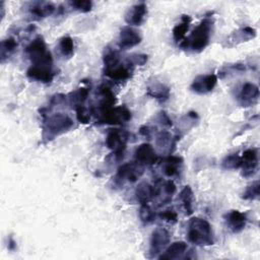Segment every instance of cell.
<instances>
[{
    "label": "cell",
    "instance_id": "obj_1",
    "mask_svg": "<svg viewBox=\"0 0 260 260\" xmlns=\"http://www.w3.org/2000/svg\"><path fill=\"white\" fill-rule=\"evenodd\" d=\"M188 241L199 246H209L214 243L210 223L200 217H192L188 223Z\"/></svg>",
    "mask_w": 260,
    "mask_h": 260
},
{
    "label": "cell",
    "instance_id": "obj_2",
    "mask_svg": "<svg viewBox=\"0 0 260 260\" xmlns=\"http://www.w3.org/2000/svg\"><path fill=\"white\" fill-rule=\"evenodd\" d=\"M212 20L210 18H204L191 32L190 37L184 39L180 46L182 48H190L194 52L202 51L209 43L211 35Z\"/></svg>",
    "mask_w": 260,
    "mask_h": 260
},
{
    "label": "cell",
    "instance_id": "obj_3",
    "mask_svg": "<svg viewBox=\"0 0 260 260\" xmlns=\"http://www.w3.org/2000/svg\"><path fill=\"white\" fill-rule=\"evenodd\" d=\"M25 53L31 61V66L52 67V56L42 37L36 38L25 48Z\"/></svg>",
    "mask_w": 260,
    "mask_h": 260
},
{
    "label": "cell",
    "instance_id": "obj_4",
    "mask_svg": "<svg viewBox=\"0 0 260 260\" xmlns=\"http://www.w3.org/2000/svg\"><path fill=\"white\" fill-rule=\"evenodd\" d=\"M73 125L72 120L65 114L58 113L47 119L44 125V136L47 134L48 139H52L56 135H59L68 129H70Z\"/></svg>",
    "mask_w": 260,
    "mask_h": 260
},
{
    "label": "cell",
    "instance_id": "obj_5",
    "mask_svg": "<svg viewBox=\"0 0 260 260\" xmlns=\"http://www.w3.org/2000/svg\"><path fill=\"white\" fill-rule=\"evenodd\" d=\"M127 140L128 133L120 129H111L107 134L106 145L114 151V155L118 160L123 158Z\"/></svg>",
    "mask_w": 260,
    "mask_h": 260
},
{
    "label": "cell",
    "instance_id": "obj_6",
    "mask_svg": "<svg viewBox=\"0 0 260 260\" xmlns=\"http://www.w3.org/2000/svg\"><path fill=\"white\" fill-rule=\"evenodd\" d=\"M171 235L168 230L162 228L155 229L150 238V245H149V257H156L159 253L164 252L168 244L170 243Z\"/></svg>",
    "mask_w": 260,
    "mask_h": 260
},
{
    "label": "cell",
    "instance_id": "obj_7",
    "mask_svg": "<svg viewBox=\"0 0 260 260\" xmlns=\"http://www.w3.org/2000/svg\"><path fill=\"white\" fill-rule=\"evenodd\" d=\"M130 119H131V113L124 106L108 109L102 112L100 117L101 122L106 124H112V125L122 124L129 121Z\"/></svg>",
    "mask_w": 260,
    "mask_h": 260
},
{
    "label": "cell",
    "instance_id": "obj_8",
    "mask_svg": "<svg viewBox=\"0 0 260 260\" xmlns=\"http://www.w3.org/2000/svg\"><path fill=\"white\" fill-rule=\"evenodd\" d=\"M143 173V166L139 165L138 162H127L122 165L116 174L115 180L117 182H120L123 184V182L126 180L130 183H134L138 180V178Z\"/></svg>",
    "mask_w": 260,
    "mask_h": 260
},
{
    "label": "cell",
    "instance_id": "obj_9",
    "mask_svg": "<svg viewBox=\"0 0 260 260\" xmlns=\"http://www.w3.org/2000/svg\"><path fill=\"white\" fill-rule=\"evenodd\" d=\"M141 42L140 34L131 26L123 27L120 31L118 46L121 50H128Z\"/></svg>",
    "mask_w": 260,
    "mask_h": 260
},
{
    "label": "cell",
    "instance_id": "obj_10",
    "mask_svg": "<svg viewBox=\"0 0 260 260\" xmlns=\"http://www.w3.org/2000/svg\"><path fill=\"white\" fill-rule=\"evenodd\" d=\"M242 164L241 168L243 170V176L246 178L252 177L257 169L258 166V153L257 150L254 148L246 149L241 156Z\"/></svg>",
    "mask_w": 260,
    "mask_h": 260
},
{
    "label": "cell",
    "instance_id": "obj_11",
    "mask_svg": "<svg viewBox=\"0 0 260 260\" xmlns=\"http://www.w3.org/2000/svg\"><path fill=\"white\" fill-rule=\"evenodd\" d=\"M135 161L141 166H151L156 162L157 155L149 143L140 144L135 150Z\"/></svg>",
    "mask_w": 260,
    "mask_h": 260
},
{
    "label": "cell",
    "instance_id": "obj_12",
    "mask_svg": "<svg viewBox=\"0 0 260 260\" xmlns=\"http://www.w3.org/2000/svg\"><path fill=\"white\" fill-rule=\"evenodd\" d=\"M217 82L215 74H206L197 76L191 84V89L196 93H207L211 91Z\"/></svg>",
    "mask_w": 260,
    "mask_h": 260
},
{
    "label": "cell",
    "instance_id": "obj_13",
    "mask_svg": "<svg viewBox=\"0 0 260 260\" xmlns=\"http://www.w3.org/2000/svg\"><path fill=\"white\" fill-rule=\"evenodd\" d=\"M258 96H259L258 86L255 85L254 83L246 82L243 84L239 92L238 99L242 106L248 107L255 104L258 101Z\"/></svg>",
    "mask_w": 260,
    "mask_h": 260
},
{
    "label": "cell",
    "instance_id": "obj_14",
    "mask_svg": "<svg viewBox=\"0 0 260 260\" xmlns=\"http://www.w3.org/2000/svg\"><path fill=\"white\" fill-rule=\"evenodd\" d=\"M146 14H147L146 4L143 2H140L133 5L131 8H129V10L125 15V20L128 24L140 25L144 21Z\"/></svg>",
    "mask_w": 260,
    "mask_h": 260
},
{
    "label": "cell",
    "instance_id": "obj_15",
    "mask_svg": "<svg viewBox=\"0 0 260 260\" xmlns=\"http://www.w3.org/2000/svg\"><path fill=\"white\" fill-rule=\"evenodd\" d=\"M225 222L228 228L233 233L242 232L247 223L246 214L239 210H232L225 215Z\"/></svg>",
    "mask_w": 260,
    "mask_h": 260
},
{
    "label": "cell",
    "instance_id": "obj_16",
    "mask_svg": "<svg viewBox=\"0 0 260 260\" xmlns=\"http://www.w3.org/2000/svg\"><path fill=\"white\" fill-rule=\"evenodd\" d=\"M26 75L34 80L41 81L44 83L51 82L54 78V71L52 67H40L30 66L26 72Z\"/></svg>",
    "mask_w": 260,
    "mask_h": 260
},
{
    "label": "cell",
    "instance_id": "obj_17",
    "mask_svg": "<svg viewBox=\"0 0 260 260\" xmlns=\"http://www.w3.org/2000/svg\"><path fill=\"white\" fill-rule=\"evenodd\" d=\"M104 74L115 81H122L126 80L130 77V69L125 64H122L121 62L117 63L116 65H113L111 67L105 68Z\"/></svg>",
    "mask_w": 260,
    "mask_h": 260
},
{
    "label": "cell",
    "instance_id": "obj_18",
    "mask_svg": "<svg viewBox=\"0 0 260 260\" xmlns=\"http://www.w3.org/2000/svg\"><path fill=\"white\" fill-rule=\"evenodd\" d=\"M187 251V244L185 242L179 241L175 242L172 245H170L161 255L158 256L159 259H179L182 258L183 254H185Z\"/></svg>",
    "mask_w": 260,
    "mask_h": 260
},
{
    "label": "cell",
    "instance_id": "obj_19",
    "mask_svg": "<svg viewBox=\"0 0 260 260\" xmlns=\"http://www.w3.org/2000/svg\"><path fill=\"white\" fill-rule=\"evenodd\" d=\"M135 196L140 204L148 203L154 197V187L147 182H141L135 189Z\"/></svg>",
    "mask_w": 260,
    "mask_h": 260
},
{
    "label": "cell",
    "instance_id": "obj_20",
    "mask_svg": "<svg viewBox=\"0 0 260 260\" xmlns=\"http://www.w3.org/2000/svg\"><path fill=\"white\" fill-rule=\"evenodd\" d=\"M183 164V159L180 156H168L164 160V166H162V171L164 174L167 177H174L180 173L181 167Z\"/></svg>",
    "mask_w": 260,
    "mask_h": 260
},
{
    "label": "cell",
    "instance_id": "obj_21",
    "mask_svg": "<svg viewBox=\"0 0 260 260\" xmlns=\"http://www.w3.org/2000/svg\"><path fill=\"white\" fill-rule=\"evenodd\" d=\"M179 200L185 210V213L187 215H190L193 213V209H194V194L192 189L190 188V186H185L180 194H179Z\"/></svg>",
    "mask_w": 260,
    "mask_h": 260
},
{
    "label": "cell",
    "instance_id": "obj_22",
    "mask_svg": "<svg viewBox=\"0 0 260 260\" xmlns=\"http://www.w3.org/2000/svg\"><path fill=\"white\" fill-rule=\"evenodd\" d=\"M147 93L159 102H165L170 96V89L161 83H156L148 87Z\"/></svg>",
    "mask_w": 260,
    "mask_h": 260
},
{
    "label": "cell",
    "instance_id": "obj_23",
    "mask_svg": "<svg viewBox=\"0 0 260 260\" xmlns=\"http://www.w3.org/2000/svg\"><path fill=\"white\" fill-rule=\"evenodd\" d=\"M191 21V17L188 15H183L182 17V22L177 24L174 28H173V37L174 40L179 43L182 42V40L185 39V35L188 31L189 28V23Z\"/></svg>",
    "mask_w": 260,
    "mask_h": 260
},
{
    "label": "cell",
    "instance_id": "obj_24",
    "mask_svg": "<svg viewBox=\"0 0 260 260\" xmlns=\"http://www.w3.org/2000/svg\"><path fill=\"white\" fill-rule=\"evenodd\" d=\"M88 92H89L88 89L84 87H81V88H78L77 90L72 91L69 94V103L72 106V108L76 109L80 106H83V103L88 96Z\"/></svg>",
    "mask_w": 260,
    "mask_h": 260
},
{
    "label": "cell",
    "instance_id": "obj_25",
    "mask_svg": "<svg viewBox=\"0 0 260 260\" xmlns=\"http://www.w3.org/2000/svg\"><path fill=\"white\" fill-rule=\"evenodd\" d=\"M54 11V6L50 3H36L31 8H30V13L38 18L45 17L47 15L52 14Z\"/></svg>",
    "mask_w": 260,
    "mask_h": 260
},
{
    "label": "cell",
    "instance_id": "obj_26",
    "mask_svg": "<svg viewBox=\"0 0 260 260\" xmlns=\"http://www.w3.org/2000/svg\"><path fill=\"white\" fill-rule=\"evenodd\" d=\"M16 47H17V43L13 38H8L6 40H3L1 42V47H0V54H1L2 61H4L6 57L10 56L14 52Z\"/></svg>",
    "mask_w": 260,
    "mask_h": 260
},
{
    "label": "cell",
    "instance_id": "obj_27",
    "mask_svg": "<svg viewBox=\"0 0 260 260\" xmlns=\"http://www.w3.org/2000/svg\"><path fill=\"white\" fill-rule=\"evenodd\" d=\"M59 49L63 56L71 57L74 52V44L70 37H63L59 42Z\"/></svg>",
    "mask_w": 260,
    "mask_h": 260
},
{
    "label": "cell",
    "instance_id": "obj_28",
    "mask_svg": "<svg viewBox=\"0 0 260 260\" xmlns=\"http://www.w3.org/2000/svg\"><path fill=\"white\" fill-rule=\"evenodd\" d=\"M139 217L143 222L149 223L155 219V212L150 208L148 203L141 204L139 209Z\"/></svg>",
    "mask_w": 260,
    "mask_h": 260
},
{
    "label": "cell",
    "instance_id": "obj_29",
    "mask_svg": "<svg viewBox=\"0 0 260 260\" xmlns=\"http://www.w3.org/2000/svg\"><path fill=\"white\" fill-rule=\"evenodd\" d=\"M156 144L160 148H169V150H171V146L174 145L171 133L168 131L159 132L156 138Z\"/></svg>",
    "mask_w": 260,
    "mask_h": 260
},
{
    "label": "cell",
    "instance_id": "obj_30",
    "mask_svg": "<svg viewBox=\"0 0 260 260\" xmlns=\"http://www.w3.org/2000/svg\"><path fill=\"white\" fill-rule=\"evenodd\" d=\"M259 195H260V184H259V181H255L247 187V189L243 193V198L254 200V199H258Z\"/></svg>",
    "mask_w": 260,
    "mask_h": 260
},
{
    "label": "cell",
    "instance_id": "obj_31",
    "mask_svg": "<svg viewBox=\"0 0 260 260\" xmlns=\"http://www.w3.org/2000/svg\"><path fill=\"white\" fill-rule=\"evenodd\" d=\"M242 158L238 154H230L225 156L221 162L224 169H238L241 167Z\"/></svg>",
    "mask_w": 260,
    "mask_h": 260
},
{
    "label": "cell",
    "instance_id": "obj_32",
    "mask_svg": "<svg viewBox=\"0 0 260 260\" xmlns=\"http://www.w3.org/2000/svg\"><path fill=\"white\" fill-rule=\"evenodd\" d=\"M158 216L165 220V221H168L170 223H174L177 221V218H178V214L177 212L173 209V208H167L165 209L164 211H161Z\"/></svg>",
    "mask_w": 260,
    "mask_h": 260
},
{
    "label": "cell",
    "instance_id": "obj_33",
    "mask_svg": "<svg viewBox=\"0 0 260 260\" xmlns=\"http://www.w3.org/2000/svg\"><path fill=\"white\" fill-rule=\"evenodd\" d=\"M75 111H76V118L80 123H83V124L88 123L90 119V113L86 110L84 106H80L76 108Z\"/></svg>",
    "mask_w": 260,
    "mask_h": 260
},
{
    "label": "cell",
    "instance_id": "obj_34",
    "mask_svg": "<svg viewBox=\"0 0 260 260\" xmlns=\"http://www.w3.org/2000/svg\"><path fill=\"white\" fill-rule=\"evenodd\" d=\"M161 190L164 191V196L168 197V199L170 200L173 196V194L176 192V185L172 180H168L166 181L161 186Z\"/></svg>",
    "mask_w": 260,
    "mask_h": 260
},
{
    "label": "cell",
    "instance_id": "obj_35",
    "mask_svg": "<svg viewBox=\"0 0 260 260\" xmlns=\"http://www.w3.org/2000/svg\"><path fill=\"white\" fill-rule=\"evenodd\" d=\"M70 4L72 7L82 12H87L91 9L90 1H73V2H70Z\"/></svg>",
    "mask_w": 260,
    "mask_h": 260
},
{
    "label": "cell",
    "instance_id": "obj_36",
    "mask_svg": "<svg viewBox=\"0 0 260 260\" xmlns=\"http://www.w3.org/2000/svg\"><path fill=\"white\" fill-rule=\"evenodd\" d=\"M158 122L165 126H172V121L165 112H160L158 114Z\"/></svg>",
    "mask_w": 260,
    "mask_h": 260
}]
</instances>
